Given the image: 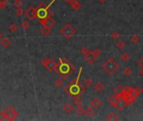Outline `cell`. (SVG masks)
Returning <instances> with one entry per match:
<instances>
[{"label":"cell","mask_w":143,"mask_h":121,"mask_svg":"<svg viewBox=\"0 0 143 121\" xmlns=\"http://www.w3.org/2000/svg\"><path fill=\"white\" fill-rule=\"evenodd\" d=\"M60 66L58 67L60 77L62 79H67L69 76H71L73 72L75 71V66L68 60V59L64 57L60 58Z\"/></svg>","instance_id":"6da1fadb"},{"label":"cell","mask_w":143,"mask_h":121,"mask_svg":"<svg viewBox=\"0 0 143 121\" xmlns=\"http://www.w3.org/2000/svg\"><path fill=\"white\" fill-rule=\"evenodd\" d=\"M102 68L106 72V73L109 76H112L120 68V65L118 64L114 58L110 57L108 60H106L105 63L102 65Z\"/></svg>","instance_id":"7a4b0ae2"},{"label":"cell","mask_w":143,"mask_h":121,"mask_svg":"<svg viewBox=\"0 0 143 121\" xmlns=\"http://www.w3.org/2000/svg\"><path fill=\"white\" fill-rule=\"evenodd\" d=\"M109 102L113 107H114V108L119 109V110L125 109L128 105L127 101H126V99L125 98L124 95L117 96V95L114 94L109 98Z\"/></svg>","instance_id":"3957f363"},{"label":"cell","mask_w":143,"mask_h":121,"mask_svg":"<svg viewBox=\"0 0 143 121\" xmlns=\"http://www.w3.org/2000/svg\"><path fill=\"white\" fill-rule=\"evenodd\" d=\"M41 64L49 72H56L58 69V63L53 58H43L41 60Z\"/></svg>","instance_id":"277c9868"},{"label":"cell","mask_w":143,"mask_h":121,"mask_svg":"<svg viewBox=\"0 0 143 121\" xmlns=\"http://www.w3.org/2000/svg\"><path fill=\"white\" fill-rule=\"evenodd\" d=\"M100 54H101V51L99 48H96L94 51H89L88 53H86L84 55V60L88 65H92L97 60Z\"/></svg>","instance_id":"5b68a950"},{"label":"cell","mask_w":143,"mask_h":121,"mask_svg":"<svg viewBox=\"0 0 143 121\" xmlns=\"http://www.w3.org/2000/svg\"><path fill=\"white\" fill-rule=\"evenodd\" d=\"M76 32L77 31L75 30V28L68 24L64 25L60 30L61 35H62L65 39H67V40H69V39H71L73 36H74Z\"/></svg>","instance_id":"8992f818"},{"label":"cell","mask_w":143,"mask_h":121,"mask_svg":"<svg viewBox=\"0 0 143 121\" xmlns=\"http://www.w3.org/2000/svg\"><path fill=\"white\" fill-rule=\"evenodd\" d=\"M36 10H37V13H36L37 17L40 18L41 19H43L46 17H50L52 15V12L51 10H49L48 7L46 6L44 3H41V5H39L38 9Z\"/></svg>","instance_id":"52a82bcc"},{"label":"cell","mask_w":143,"mask_h":121,"mask_svg":"<svg viewBox=\"0 0 143 121\" xmlns=\"http://www.w3.org/2000/svg\"><path fill=\"white\" fill-rule=\"evenodd\" d=\"M40 23L42 24L43 26L49 27V28H51V29L52 27L55 26L56 21H55L54 19H52L51 16H50V17H46V18H45V19H41Z\"/></svg>","instance_id":"ba28073f"},{"label":"cell","mask_w":143,"mask_h":121,"mask_svg":"<svg viewBox=\"0 0 143 121\" xmlns=\"http://www.w3.org/2000/svg\"><path fill=\"white\" fill-rule=\"evenodd\" d=\"M36 13H37V10L35 9L33 6H30V8H28V9L25 11V13H24V15H25L26 18L31 20V19H34L37 16Z\"/></svg>","instance_id":"9c48e42d"},{"label":"cell","mask_w":143,"mask_h":121,"mask_svg":"<svg viewBox=\"0 0 143 121\" xmlns=\"http://www.w3.org/2000/svg\"><path fill=\"white\" fill-rule=\"evenodd\" d=\"M114 94L117 96L123 95L125 92V88L121 84H118L117 86L114 88Z\"/></svg>","instance_id":"30bf717a"},{"label":"cell","mask_w":143,"mask_h":121,"mask_svg":"<svg viewBox=\"0 0 143 121\" xmlns=\"http://www.w3.org/2000/svg\"><path fill=\"white\" fill-rule=\"evenodd\" d=\"M94 113H95V111H94V109L92 106L91 107H87V108L84 109V115L87 117H89V118L94 117Z\"/></svg>","instance_id":"8fae6325"},{"label":"cell","mask_w":143,"mask_h":121,"mask_svg":"<svg viewBox=\"0 0 143 121\" xmlns=\"http://www.w3.org/2000/svg\"><path fill=\"white\" fill-rule=\"evenodd\" d=\"M101 104H102L101 100H100V99L98 98H93L92 101H91V106L94 109H98V108H99V107L101 106Z\"/></svg>","instance_id":"7c38bea8"},{"label":"cell","mask_w":143,"mask_h":121,"mask_svg":"<svg viewBox=\"0 0 143 121\" xmlns=\"http://www.w3.org/2000/svg\"><path fill=\"white\" fill-rule=\"evenodd\" d=\"M120 118L119 116L117 115V113H109V115L106 117V120H109V121H115V120H119Z\"/></svg>","instance_id":"4fadbf2b"},{"label":"cell","mask_w":143,"mask_h":121,"mask_svg":"<svg viewBox=\"0 0 143 121\" xmlns=\"http://www.w3.org/2000/svg\"><path fill=\"white\" fill-rule=\"evenodd\" d=\"M94 90L97 91L98 92H101L105 90V85H103L102 83H100V82H98V83H96L95 85H94Z\"/></svg>","instance_id":"5bb4252c"},{"label":"cell","mask_w":143,"mask_h":121,"mask_svg":"<svg viewBox=\"0 0 143 121\" xmlns=\"http://www.w3.org/2000/svg\"><path fill=\"white\" fill-rule=\"evenodd\" d=\"M71 6H72V8H73V9L75 10V11H78V10H80L82 8L81 3H79V1H77V0H74L73 3L71 4Z\"/></svg>","instance_id":"9a60e30c"},{"label":"cell","mask_w":143,"mask_h":121,"mask_svg":"<svg viewBox=\"0 0 143 121\" xmlns=\"http://www.w3.org/2000/svg\"><path fill=\"white\" fill-rule=\"evenodd\" d=\"M63 109L67 113H71L73 110V104H71L70 103H67V104H64Z\"/></svg>","instance_id":"2e32d148"},{"label":"cell","mask_w":143,"mask_h":121,"mask_svg":"<svg viewBox=\"0 0 143 121\" xmlns=\"http://www.w3.org/2000/svg\"><path fill=\"white\" fill-rule=\"evenodd\" d=\"M41 35H45V36L49 35L50 34H51V28L42 25V28L41 29Z\"/></svg>","instance_id":"e0dca14e"},{"label":"cell","mask_w":143,"mask_h":121,"mask_svg":"<svg viewBox=\"0 0 143 121\" xmlns=\"http://www.w3.org/2000/svg\"><path fill=\"white\" fill-rule=\"evenodd\" d=\"M130 58H131V56L127 52H124L120 55V60L124 62H127L128 60H130Z\"/></svg>","instance_id":"ac0fdd59"},{"label":"cell","mask_w":143,"mask_h":121,"mask_svg":"<svg viewBox=\"0 0 143 121\" xmlns=\"http://www.w3.org/2000/svg\"><path fill=\"white\" fill-rule=\"evenodd\" d=\"M132 72H133V71H132V69L129 66L125 67L124 70H123V74L126 77H130L132 74Z\"/></svg>","instance_id":"d6986e66"},{"label":"cell","mask_w":143,"mask_h":121,"mask_svg":"<svg viewBox=\"0 0 143 121\" xmlns=\"http://www.w3.org/2000/svg\"><path fill=\"white\" fill-rule=\"evenodd\" d=\"M73 100H74V105L77 107L81 106L82 104H83V100H82V98H80V96H77V97L75 98Z\"/></svg>","instance_id":"ffe728a7"},{"label":"cell","mask_w":143,"mask_h":121,"mask_svg":"<svg viewBox=\"0 0 143 121\" xmlns=\"http://www.w3.org/2000/svg\"><path fill=\"white\" fill-rule=\"evenodd\" d=\"M54 84L56 85V87H58V88H62V85H63V79H62V78H57V79L55 81Z\"/></svg>","instance_id":"44dd1931"},{"label":"cell","mask_w":143,"mask_h":121,"mask_svg":"<svg viewBox=\"0 0 143 121\" xmlns=\"http://www.w3.org/2000/svg\"><path fill=\"white\" fill-rule=\"evenodd\" d=\"M131 41L133 42V43L136 44V43H138L139 41H140V36H139V35H132V36L131 37Z\"/></svg>","instance_id":"7402d4cb"},{"label":"cell","mask_w":143,"mask_h":121,"mask_svg":"<svg viewBox=\"0 0 143 121\" xmlns=\"http://www.w3.org/2000/svg\"><path fill=\"white\" fill-rule=\"evenodd\" d=\"M84 86L86 88H88V87H91L92 84H93V81L90 79V78H86V79L84 80Z\"/></svg>","instance_id":"603a6c76"},{"label":"cell","mask_w":143,"mask_h":121,"mask_svg":"<svg viewBox=\"0 0 143 121\" xmlns=\"http://www.w3.org/2000/svg\"><path fill=\"white\" fill-rule=\"evenodd\" d=\"M110 36H111V38H112V40H114V41H117L118 39H119V37H120V34L118 33V32H112L111 33V35H110Z\"/></svg>","instance_id":"cb8c5ba5"},{"label":"cell","mask_w":143,"mask_h":121,"mask_svg":"<svg viewBox=\"0 0 143 121\" xmlns=\"http://www.w3.org/2000/svg\"><path fill=\"white\" fill-rule=\"evenodd\" d=\"M116 46L119 49H124L125 47H126V44H125V42L122 41H118L117 42V44H116Z\"/></svg>","instance_id":"d4e9b609"},{"label":"cell","mask_w":143,"mask_h":121,"mask_svg":"<svg viewBox=\"0 0 143 121\" xmlns=\"http://www.w3.org/2000/svg\"><path fill=\"white\" fill-rule=\"evenodd\" d=\"M76 113H77V115H83L84 113V109L82 108L81 106H78L77 108L76 109Z\"/></svg>","instance_id":"484cf974"},{"label":"cell","mask_w":143,"mask_h":121,"mask_svg":"<svg viewBox=\"0 0 143 121\" xmlns=\"http://www.w3.org/2000/svg\"><path fill=\"white\" fill-rule=\"evenodd\" d=\"M21 26H22L23 29L26 30L29 28V26H30V24H29V23L27 22V21H24V22L22 23V24H21Z\"/></svg>","instance_id":"4316f807"},{"label":"cell","mask_w":143,"mask_h":121,"mask_svg":"<svg viewBox=\"0 0 143 121\" xmlns=\"http://www.w3.org/2000/svg\"><path fill=\"white\" fill-rule=\"evenodd\" d=\"M135 90H136L138 95H141L142 92H143V88L142 87H140V86L136 87V88H135Z\"/></svg>","instance_id":"83f0119b"},{"label":"cell","mask_w":143,"mask_h":121,"mask_svg":"<svg viewBox=\"0 0 143 121\" xmlns=\"http://www.w3.org/2000/svg\"><path fill=\"white\" fill-rule=\"evenodd\" d=\"M81 53H82V54H83V55H85L86 54V53H88V51H89V50H88V48H87V47H85V46H84V47H83V48H82L81 49Z\"/></svg>","instance_id":"f1b7e54d"},{"label":"cell","mask_w":143,"mask_h":121,"mask_svg":"<svg viewBox=\"0 0 143 121\" xmlns=\"http://www.w3.org/2000/svg\"><path fill=\"white\" fill-rule=\"evenodd\" d=\"M86 87L85 86H80V94H83L84 92H86V88H85Z\"/></svg>","instance_id":"f546056e"},{"label":"cell","mask_w":143,"mask_h":121,"mask_svg":"<svg viewBox=\"0 0 143 121\" xmlns=\"http://www.w3.org/2000/svg\"><path fill=\"white\" fill-rule=\"evenodd\" d=\"M138 65L140 66L141 67V66H143V56H142V58L141 59H140L138 60Z\"/></svg>","instance_id":"4dcf8cb0"},{"label":"cell","mask_w":143,"mask_h":121,"mask_svg":"<svg viewBox=\"0 0 143 121\" xmlns=\"http://www.w3.org/2000/svg\"><path fill=\"white\" fill-rule=\"evenodd\" d=\"M18 30V28L16 27V25H12V26H10V30H12V31H16Z\"/></svg>","instance_id":"1f68e13d"},{"label":"cell","mask_w":143,"mask_h":121,"mask_svg":"<svg viewBox=\"0 0 143 121\" xmlns=\"http://www.w3.org/2000/svg\"><path fill=\"white\" fill-rule=\"evenodd\" d=\"M64 2H65L66 3H67V4H72V3H73V2L74 1V0H63Z\"/></svg>","instance_id":"d6a6232c"},{"label":"cell","mask_w":143,"mask_h":121,"mask_svg":"<svg viewBox=\"0 0 143 121\" xmlns=\"http://www.w3.org/2000/svg\"><path fill=\"white\" fill-rule=\"evenodd\" d=\"M140 75L143 77V66H141L140 69Z\"/></svg>","instance_id":"836d02e7"},{"label":"cell","mask_w":143,"mask_h":121,"mask_svg":"<svg viewBox=\"0 0 143 121\" xmlns=\"http://www.w3.org/2000/svg\"><path fill=\"white\" fill-rule=\"evenodd\" d=\"M98 1L99 2V3H105L107 0H98Z\"/></svg>","instance_id":"e575fe53"},{"label":"cell","mask_w":143,"mask_h":121,"mask_svg":"<svg viewBox=\"0 0 143 121\" xmlns=\"http://www.w3.org/2000/svg\"><path fill=\"white\" fill-rule=\"evenodd\" d=\"M9 0H0V3H7Z\"/></svg>","instance_id":"d590c367"}]
</instances>
